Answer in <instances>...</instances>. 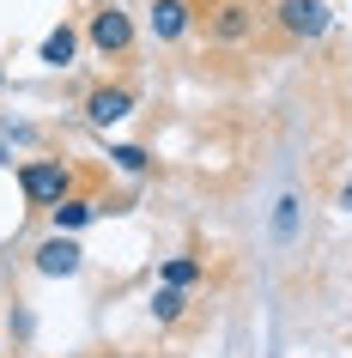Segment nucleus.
Returning <instances> with one entry per match:
<instances>
[{
	"label": "nucleus",
	"instance_id": "10",
	"mask_svg": "<svg viewBox=\"0 0 352 358\" xmlns=\"http://www.w3.org/2000/svg\"><path fill=\"white\" fill-rule=\"evenodd\" d=\"M183 310H188L183 285H158V292H152V316L164 322V328H176V322H183Z\"/></svg>",
	"mask_w": 352,
	"mask_h": 358
},
{
	"label": "nucleus",
	"instance_id": "4",
	"mask_svg": "<svg viewBox=\"0 0 352 358\" xmlns=\"http://www.w3.org/2000/svg\"><path fill=\"white\" fill-rule=\"evenodd\" d=\"M85 43H92L97 55H110V61H128L134 55V19L115 6V0H104L92 13V24H85Z\"/></svg>",
	"mask_w": 352,
	"mask_h": 358
},
{
	"label": "nucleus",
	"instance_id": "8",
	"mask_svg": "<svg viewBox=\"0 0 352 358\" xmlns=\"http://www.w3.org/2000/svg\"><path fill=\"white\" fill-rule=\"evenodd\" d=\"M49 213H55V231H85L97 213H104V201H92V194H79V189H73L67 201H55Z\"/></svg>",
	"mask_w": 352,
	"mask_h": 358
},
{
	"label": "nucleus",
	"instance_id": "5",
	"mask_svg": "<svg viewBox=\"0 0 352 358\" xmlns=\"http://www.w3.org/2000/svg\"><path fill=\"white\" fill-rule=\"evenodd\" d=\"M79 267H85V249H79L67 231H55V237H43V243H37V273H49V280H73Z\"/></svg>",
	"mask_w": 352,
	"mask_h": 358
},
{
	"label": "nucleus",
	"instance_id": "6",
	"mask_svg": "<svg viewBox=\"0 0 352 358\" xmlns=\"http://www.w3.org/2000/svg\"><path fill=\"white\" fill-rule=\"evenodd\" d=\"M128 110H134V85H97V92H85V115H92L97 128L122 122Z\"/></svg>",
	"mask_w": 352,
	"mask_h": 358
},
{
	"label": "nucleus",
	"instance_id": "14",
	"mask_svg": "<svg viewBox=\"0 0 352 358\" xmlns=\"http://www.w3.org/2000/svg\"><path fill=\"white\" fill-rule=\"evenodd\" d=\"M340 213H352V182H346V189H340Z\"/></svg>",
	"mask_w": 352,
	"mask_h": 358
},
{
	"label": "nucleus",
	"instance_id": "7",
	"mask_svg": "<svg viewBox=\"0 0 352 358\" xmlns=\"http://www.w3.org/2000/svg\"><path fill=\"white\" fill-rule=\"evenodd\" d=\"M188 24H195L188 0H152V37H158V43H176Z\"/></svg>",
	"mask_w": 352,
	"mask_h": 358
},
{
	"label": "nucleus",
	"instance_id": "3",
	"mask_svg": "<svg viewBox=\"0 0 352 358\" xmlns=\"http://www.w3.org/2000/svg\"><path fill=\"white\" fill-rule=\"evenodd\" d=\"M19 189L31 207H55V201H67L79 189V170L61 164V158H31V164H19Z\"/></svg>",
	"mask_w": 352,
	"mask_h": 358
},
{
	"label": "nucleus",
	"instance_id": "9",
	"mask_svg": "<svg viewBox=\"0 0 352 358\" xmlns=\"http://www.w3.org/2000/svg\"><path fill=\"white\" fill-rule=\"evenodd\" d=\"M73 55H79V31L73 24H55L43 37V67H73Z\"/></svg>",
	"mask_w": 352,
	"mask_h": 358
},
{
	"label": "nucleus",
	"instance_id": "12",
	"mask_svg": "<svg viewBox=\"0 0 352 358\" xmlns=\"http://www.w3.org/2000/svg\"><path fill=\"white\" fill-rule=\"evenodd\" d=\"M110 158H115V164H122V170H128V176H140V170L152 164V158H146V152H140V146H115Z\"/></svg>",
	"mask_w": 352,
	"mask_h": 358
},
{
	"label": "nucleus",
	"instance_id": "11",
	"mask_svg": "<svg viewBox=\"0 0 352 358\" xmlns=\"http://www.w3.org/2000/svg\"><path fill=\"white\" fill-rule=\"evenodd\" d=\"M195 280H201V262H188V255H170V262H164V285H183V292H188Z\"/></svg>",
	"mask_w": 352,
	"mask_h": 358
},
{
	"label": "nucleus",
	"instance_id": "15",
	"mask_svg": "<svg viewBox=\"0 0 352 358\" xmlns=\"http://www.w3.org/2000/svg\"><path fill=\"white\" fill-rule=\"evenodd\" d=\"M97 6H104V0H97Z\"/></svg>",
	"mask_w": 352,
	"mask_h": 358
},
{
	"label": "nucleus",
	"instance_id": "2",
	"mask_svg": "<svg viewBox=\"0 0 352 358\" xmlns=\"http://www.w3.org/2000/svg\"><path fill=\"white\" fill-rule=\"evenodd\" d=\"M267 24L279 31V43H316L334 24V13H328V0H274Z\"/></svg>",
	"mask_w": 352,
	"mask_h": 358
},
{
	"label": "nucleus",
	"instance_id": "1",
	"mask_svg": "<svg viewBox=\"0 0 352 358\" xmlns=\"http://www.w3.org/2000/svg\"><path fill=\"white\" fill-rule=\"evenodd\" d=\"M188 13L213 49H243L267 31V0H188Z\"/></svg>",
	"mask_w": 352,
	"mask_h": 358
},
{
	"label": "nucleus",
	"instance_id": "13",
	"mask_svg": "<svg viewBox=\"0 0 352 358\" xmlns=\"http://www.w3.org/2000/svg\"><path fill=\"white\" fill-rule=\"evenodd\" d=\"M274 231H279V237H292V231H297V201H292V194L279 201V213H274Z\"/></svg>",
	"mask_w": 352,
	"mask_h": 358
}]
</instances>
